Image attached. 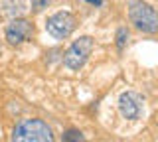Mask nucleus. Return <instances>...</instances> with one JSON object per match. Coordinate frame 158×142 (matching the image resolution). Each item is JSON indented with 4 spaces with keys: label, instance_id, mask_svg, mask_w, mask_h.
I'll return each mask as SVG.
<instances>
[{
    "label": "nucleus",
    "instance_id": "obj_1",
    "mask_svg": "<svg viewBox=\"0 0 158 142\" xmlns=\"http://www.w3.org/2000/svg\"><path fill=\"white\" fill-rule=\"evenodd\" d=\"M12 142H56L48 122L40 119H26L12 130Z\"/></svg>",
    "mask_w": 158,
    "mask_h": 142
},
{
    "label": "nucleus",
    "instance_id": "obj_10",
    "mask_svg": "<svg viewBox=\"0 0 158 142\" xmlns=\"http://www.w3.org/2000/svg\"><path fill=\"white\" fill-rule=\"evenodd\" d=\"M87 2H91V4H95V6H101V0H87Z\"/></svg>",
    "mask_w": 158,
    "mask_h": 142
},
{
    "label": "nucleus",
    "instance_id": "obj_2",
    "mask_svg": "<svg viewBox=\"0 0 158 142\" xmlns=\"http://www.w3.org/2000/svg\"><path fill=\"white\" fill-rule=\"evenodd\" d=\"M128 18L135 24V28L142 34H156L158 18L156 10L144 0H131L128 4Z\"/></svg>",
    "mask_w": 158,
    "mask_h": 142
},
{
    "label": "nucleus",
    "instance_id": "obj_9",
    "mask_svg": "<svg viewBox=\"0 0 158 142\" xmlns=\"http://www.w3.org/2000/svg\"><path fill=\"white\" fill-rule=\"evenodd\" d=\"M30 2H32V10L34 12H44L49 6L52 0H30Z\"/></svg>",
    "mask_w": 158,
    "mask_h": 142
},
{
    "label": "nucleus",
    "instance_id": "obj_5",
    "mask_svg": "<svg viewBox=\"0 0 158 142\" xmlns=\"http://www.w3.org/2000/svg\"><path fill=\"white\" fill-rule=\"evenodd\" d=\"M118 112L127 120H138L144 112V101L135 91H127L118 97Z\"/></svg>",
    "mask_w": 158,
    "mask_h": 142
},
{
    "label": "nucleus",
    "instance_id": "obj_7",
    "mask_svg": "<svg viewBox=\"0 0 158 142\" xmlns=\"http://www.w3.org/2000/svg\"><path fill=\"white\" fill-rule=\"evenodd\" d=\"M61 142H85V136H83L81 130L77 128H69L61 134Z\"/></svg>",
    "mask_w": 158,
    "mask_h": 142
},
{
    "label": "nucleus",
    "instance_id": "obj_8",
    "mask_svg": "<svg viewBox=\"0 0 158 142\" xmlns=\"http://www.w3.org/2000/svg\"><path fill=\"white\" fill-rule=\"evenodd\" d=\"M127 43H128V30H127L125 26H121L117 30V50L123 51L127 47Z\"/></svg>",
    "mask_w": 158,
    "mask_h": 142
},
{
    "label": "nucleus",
    "instance_id": "obj_6",
    "mask_svg": "<svg viewBox=\"0 0 158 142\" xmlns=\"http://www.w3.org/2000/svg\"><path fill=\"white\" fill-rule=\"evenodd\" d=\"M34 36V24L26 18H14L6 26V42L10 46H20Z\"/></svg>",
    "mask_w": 158,
    "mask_h": 142
},
{
    "label": "nucleus",
    "instance_id": "obj_4",
    "mask_svg": "<svg viewBox=\"0 0 158 142\" xmlns=\"http://www.w3.org/2000/svg\"><path fill=\"white\" fill-rule=\"evenodd\" d=\"M75 26H77L75 16H73L71 12H67V10L52 14V16L48 18V22H46L48 34L53 36L56 40H65V38H69L73 34V30H75Z\"/></svg>",
    "mask_w": 158,
    "mask_h": 142
},
{
    "label": "nucleus",
    "instance_id": "obj_3",
    "mask_svg": "<svg viewBox=\"0 0 158 142\" xmlns=\"http://www.w3.org/2000/svg\"><path fill=\"white\" fill-rule=\"evenodd\" d=\"M91 51H93V40L89 36H81L79 40H75L67 47L65 53H63V65H65L67 69H73V71L81 69L87 63Z\"/></svg>",
    "mask_w": 158,
    "mask_h": 142
}]
</instances>
